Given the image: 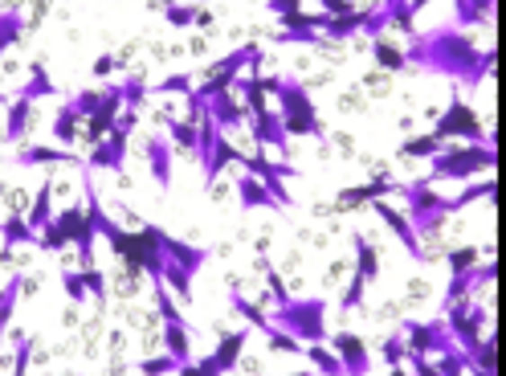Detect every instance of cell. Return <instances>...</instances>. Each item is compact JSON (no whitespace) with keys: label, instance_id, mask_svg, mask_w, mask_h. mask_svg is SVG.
Instances as JSON below:
<instances>
[{"label":"cell","instance_id":"cell-4","mask_svg":"<svg viewBox=\"0 0 506 376\" xmlns=\"http://www.w3.org/2000/svg\"><path fill=\"white\" fill-rule=\"evenodd\" d=\"M498 148L494 144H449L437 156H429V176L421 184H433V180H470L478 172H494Z\"/></svg>","mask_w":506,"mask_h":376},{"label":"cell","instance_id":"cell-11","mask_svg":"<svg viewBox=\"0 0 506 376\" xmlns=\"http://www.w3.org/2000/svg\"><path fill=\"white\" fill-rule=\"evenodd\" d=\"M372 213L380 217V221L388 225L392 233H396L400 242H404V254H409V258H417V262H429V254H425V242H421L417 233H413V225H409V217H404V209L388 205V201H372Z\"/></svg>","mask_w":506,"mask_h":376},{"label":"cell","instance_id":"cell-40","mask_svg":"<svg viewBox=\"0 0 506 376\" xmlns=\"http://www.w3.org/2000/svg\"><path fill=\"white\" fill-rule=\"evenodd\" d=\"M196 13H200V4H164V21H168L172 29L196 25Z\"/></svg>","mask_w":506,"mask_h":376},{"label":"cell","instance_id":"cell-39","mask_svg":"<svg viewBox=\"0 0 506 376\" xmlns=\"http://www.w3.org/2000/svg\"><path fill=\"white\" fill-rule=\"evenodd\" d=\"M266 348L270 352H282V356H302V344L294 340V336H286V332H278V327H266Z\"/></svg>","mask_w":506,"mask_h":376},{"label":"cell","instance_id":"cell-37","mask_svg":"<svg viewBox=\"0 0 506 376\" xmlns=\"http://www.w3.org/2000/svg\"><path fill=\"white\" fill-rule=\"evenodd\" d=\"M164 139L184 148V152H196V123L192 119H176V123H168V135H164Z\"/></svg>","mask_w":506,"mask_h":376},{"label":"cell","instance_id":"cell-8","mask_svg":"<svg viewBox=\"0 0 506 376\" xmlns=\"http://www.w3.org/2000/svg\"><path fill=\"white\" fill-rule=\"evenodd\" d=\"M396 332H400V340H404V348L421 352V356H433V352L457 348V344H453V336H449V327H445V319H425V323L400 319Z\"/></svg>","mask_w":506,"mask_h":376},{"label":"cell","instance_id":"cell-51","mask_svg":"<svg viewBox=\"0 0 506 376\" xmlns=\"http://www.w3.org/2000/svg\"><path fill=\"white\" fill-rule=\"evenodd\" d=\"M196 29H213V13H209V9L196 13Z\"/></svg>","mask_w":506,"mask_h":376},{"label":"cell","instance_id":"cell-25","mask_svg":"<svg viewBox=\"0 0 506 376\" xmlns=\"http://www.w3.org/2000/svg\"><path fill=\"white\" fill-rule=\"evenodd\" d=\"M351 242H356V274L364 278V282H376V274H380V254H376V246L368 242V233H351Z\"/></svg>","mask_w":506,"mask_h":376},{"label":"cell","instance_id":"cell-32","mask_svg":"<svg viewBox=\"0 0 506 376\" xmlns=\"http://www.w3.org/2000/svg\"><path fill=\"white\" fill-rule=\"evenodd\" d=\"M494 176H486L482 180V184H470V188H462V192H457V197H449V217L453 213H462L466 205H474V201H494Z\"/></svg>","mask_w":506,"mask_h":376},{"label":"cell","instance_id":"cell-30","mask_svg":"<svg viewBox=\"0 0 506 376\" xmlns=\"http://www.w3.org/2000/svg\"><path fill=\"white\" fill-rule=\"evenodd\" d=\"M302 352H306V360H311V372H319V376H343V364H339V356L327 348V344H302Z\"/></svg>","mask_w":506,"mask_h":376},{"label":"cell","instance_id":"cell-41","mask_svg":"<svg viewBox=\"0 0 506 376\" xmlns=\"http://www.w3.org/2000/svg\"><path fill=\"white\" fill-rule=\"evenodd\" d=\"M176 360L164 352V356H143L139 360V376H176Z\"/></svg>","mask_w":506,"mask_h":376},{"label":"cell","instance_id":"cell-23","mask_svg":"<svg viewBox=\"0 0 506 376\" xmlns=\"http://www.w3.org/2000/svg\"><path fill=\"white\" fill-rule=\"evenodd\" d=\"M453 29L462 25H490L494 21V0H453Z\"/></svg>","mask_w":506,"mask_h":376},{"label":"cell","instance_id":"cell-36","mask_svg":"<svg viewBox=\"0 0 506 376\" xmlns=\"http://www.w3.org/2000/svg\"><path fill=\"white\" fill-rule=\"evenodd\" d=\"M119 90H123V107L139 111V103L147 99V78H143V70H135L127 82H119Z\"/></svg>","mask_w":506,"mask_h":376},{"label":"cell","instance_id":"cell-20","mask_svg":"<svg viewBox=\"0 0 506 376\" xmlns=\"http://www.w3.org/2000/svg\"><path fill=\"white\" fill-rule=\"evenodd\" d=\"M54 176L45 172V184H37V197H33V209H29V217H25V225L33 233H41L45 225L54 221Z\"/></svg>","mask_w":506,"mask_h":376},{"label":"cell","instance_id":"cell-16","mask_svg":"<svg viewBox=\"0 0 506 376\" xmlns=\"http://www.w3.org/2000/svg\"><path fill=\"white\" fill-rule=\"evenodd\" d=\"M241 156H245V152H241L237 144H229V135H221V131H217V139H213V152H209L205 160H200V172H205V184H217L225 168H237V164H241Z\"/></svg>","mask_w":506,"mask_h":376},{"label":"cell","instance_id":"cell-34","mask_svg":"<svg viewBox=\"0 0 506 376\" xmlns=\"http://www.w3.org/2000/svg\"><path fill=\"white\" fill-rule=\"evenodd\" d=\"M33 364V336L13 332V376H25Z\"/></svg>","mask_w":506,"mask_h":376},{"label":"cell","instance_id":"cell-28","mask_svg":"<svg viewBox=\"0 0 506 376\" xmlns=\"http://www.w3.org/2000/svg\"><path fill=\"white\" fill-rule=\"evenodd\" d=\"M0 242H4V250H17V246H37V233L25 225V217L9 213L4 221H0Z\"/></svg>","mask_w":506,"mask_h":376},{"label":"cell","instance_id":"cell-15","mask_svg":"<svg viewBox=\"0 0 506 376\" xmlns=\"http://www.w3.org/2000/svg\"><path fill=\"white\" fill-rule=\"evenodd\" d=\"M13 164H21V168H49V164H74V168H82V156L74 152V148L33 144V148H21V152L13 156Z\"/></svg>","mask_w":506,"mask_h":376},{"label":"cell","instance_id":"cell-14","mask_svg":"<svg viewBox=\"0 0 506 376\" xmlns=\"http://www.w3.org/2000/svg\"><path fill=\"white\" fill-rule=\"evenodd\" d=\"M396 197V180L388 176H376L368 184H356V188H343L335 197V209H360V205H372V201H388Z\"/></svg>","mask_w":506,"mask_h":376},{"label":"cell","instance_id":"cell-27","mask_svg":"<svg viewBox=\"0 0 506 376\" xmlns=\"http://www.w3.org/2000/svg\"><path fill=\"white\" fill-rule=\"evenodd\" d=\"M29 123H33V103L13 99L9 103V123H4V139H9V144H21L25 131H29Z\"/></svg>","mask_w":506,"mask_h":376},{"label":"cell","instance_id":"cell-52","mask_svg":"<svg viewBox=\"0 0 506 376\" xmlns=\"http://www.w3.org/2000/svg\"><path fill=\"white\" fill-rule=\"evenodd\" d=\"M425 4H433V0H409V9H413V17H417L421 9H425Z\"/></svg>","mask_w":506,"mask_h":376},{"label":"cell","instance_id":"cell-9","mask_svg":"<svg viewBox=\"0 0 506 376\" xmlns=\"http://www.w3.org/2000/svg\"><path fill=\"white\" fill-rule=\"evenodd\" d=\"M327 348L339 356L343 376H372V352L356 332H327Z\"/></svg>","mask_w":506,"mask_h":376},{"label":"cell","instance_id":"cell-10","mask_svg":"<svg viewBox=\"0 0 506 376\" xmlns=\"http://www.w3.org/2000/svg\"><path fill=\"white\" fill-rule=\"evenodd\" d=\"M155 242H160L164 258L176 262V266H180V270H188L192 278L209 266V258H213V254H209L205 246H192V242H184V237H172V233L164 229V225H160V233H155Z\"/></svg>","mask_w":506,"mask_h":376},{"label":"cell","instance_id":"cell-19","mask_svg":"<svg viewBox=\"0 0 506 376\" xmlns=\"http://www.w3.org/2000/svg\"><path fill=\"white\" fill-rule=\"evenodd\" d=\"M233 188H237V205H241V213H258V209H270V213H278V201L270 197L266 184H262L258 176H249V172H245V176H241Z\"/></svg>","mask_w":506,"mask_h":376},{"label":"cell","instance_id":"cell-42","mask_svg":"<svg viewBox=\"0 0 506 376\" xmlns=\"http://www.w3.org/2000/svg\"><path fill=\"white\" fill-rule=\"evenodd\" d=\"M62 291H66V299H70L74 307L86 303V287H82V270H74V266H66V270H62Z\"/></svg>","mask_w":506,"mask_h":376},{"label":"cell","instance_id":"cell-54","mask_svg":"<svg viewBox=\"0 0 506 376\" xmlns=\"http://www.w3.org/2000/svg\"><path fill=\"white\" fill-rule=\"evenodd\" d=\"M298 376H319V372H298Z\"/></svg>","mask_w":506,"mask_h":376},{"label":"cell","instance_id":"cell-33","mask_svg":"<svg viewBox=\"0 0 506 376\" xmlns=\"http://www.w3.org/2000/svg\"><path fill=\"white\" fill-rule=\"evenodd\" d=\"M78 115L70 111V103H62V111L54 115V139H58V148H74L78 144Z\"/></svg>","mask_w":506,"mask_h":376},{"label":"cell","instance_id":"cell-49","mask_svg":"<svg viewBox=\"0 0 506 376\" xmlns=\"http://www.w3.org/2000/svg\"><path fill=\"white\" fill-rule=\"evenodd\" d=\"M123 66V58H115V54H98V62H94V74L98 78H111V74Z\"/></svg>","mask_w":506,"mask_h":376},{"label":"cell","instance_id":"cell-18","mask_svg":"<svg viewBox=\"0 0 506 376\" xmlns=\"http://www.w3.org/2000/svg\"><path fill=\"white\" fill-rule=\"evenodd\" d=\"M143 152H147V172H151V180L160 188H172V144L164 139V135H151L147 144H143Z\"/></svg>","mask_w":506,"mask_h":376},{"label":"cell","instance_id":"cell-46","mask_svg":"<svg viewBox=\"0 0 506 376\" xmlns=\"http://www.w3.org/2000/svg\"><path fill=\"white\" fill-rule=\"evenodd\" d=\"M66 103H70V111L78 115V123H82V119H90L98 111V90H78V94L66 99Z\"/></svg>","mask_w":506,"mask_h":376},{"label":"cell","instance_id":"cell-22","mask_svg":"<svg viewBox=\"0 0 506 376\" xmlns=\"http://www.w3.org/2000/svg\"><path fill=\"white\" fill-rule=\"evenodd\" d=\"M54 94H58V86H54V78H49V70H45V62L33 58V62H29V82L21 86L17 99L37 103V99H54Z\"/></svg>","mask_w":506,"mask_h":376},{"label":"cell","instance_id":"cell-3","mask_svg":"<svg viewBox=\"0 0 506 376\" xmlns=\"http://www.w3.org/2000/svg\"><path fill=\"white\" fill-rule=\"evenodd\" d=\"M327 307H331V299H323V295H290L266 319H270V327L294 336L298 344H327V332H331Z\"/></svg>","mask_w":506,"mask_h":376},{"label":"cell","instance_id":"cell-1","mask_svg":"<svg viewBox=\"0 0 506 376\" xmlns=\"http://www.w3.org/2000/svg\"><path fill=\"white\" fill-rule=\"evenodd\" d=\"M498 62V49L470 41L466 29H453V25H437L429 33H413L409 45H404V66L409 70H429V74H445L453 78V86L466 90V86H482V82L494 74Z\"/></svg>","mask_w":506,"mask_h":376},{"label":"cell","instance_id":"cell-55","mask_svg":"<svg viewBox=\"0 0 506 376\" xmlns=\"http://www.w3.org/2000/svg\"><path fill=\"white\" fill-rule=\"evenodd\" d=\"M384 4H392V0H384Z\"/></svg>","mask_w":506,"mask_h":376},{"label":"cell","instance_id":"cell-12","mask_svg":"<svg viewBox=\"0 0 506 376\" xmlns=\"http://www.w3.org/2000/svg\"><path fill=\"white\" fill-rule=\"evenodd\" d=\"M249 135H253V144L258 148H274L278 160H290V135L282 131V119H278V111H262V115L249 119Z\"/></svg>","mask_w":506,"mask_h":376},{"label":"cell","instance_id":"cell-5","mask_svg":"<svg viewBox=\"0 0 506 376\" xmlns=\"http://www.w3.org/2000/svg\"><path fill=\"white\" fill-rule=\"evenodd\" d=\"M396 197L404 201V217H409L413 233H417L421 242H425V237H441L445 221H449V197H441L437 188L421 184V180L396 184Z\"/></svg>","mask_w":506,"mask_h":376},{"label":"cell","instance_id":"cell-45","mask_svg":"<svg viewBox=\"0 0 506 376\" xmlns=\"http://www.w3.org/2000/svg\"><path fill=\"white\" fill-rule=\"evenodd\" d=\"M384 29H388V9H384V4H380V9H368V13H364V25H360V33L376 41V37H384Z\"/></svg>","mask_w":506,"mask_h":376},{"label":"cell","instance_id":"cell-35","mask_svg":"<svg viewBox=\"0 0 506 376\" xmlns=\"http://www.w3.org/2000/svg\"><path fill=\"white\" fill-rule=\"evenodd\" d=\"M445 266H449V274H462V270H474L482 262V254L474 250V246H457V250H445L441 254Z\"/></svg>","mask_w":506,"mask_h":376},{"label":"cell","instance_id":"cell-13","mask_svg":"<svg viewBox=\"0 0 506 376\" xmlns=\"http://www.w3.org/2000/svg\"><path fill=\"white\" fill-rule=\"evenodd\" d=\"M245 344H249V327L241 323L237 332H221V340H217V348L205 356V364L209 368H217L221 376H229V372H237V364H241V352H245Z\"/></svg>","mask_w":506,"mask_h":376},{"label":"cell","instance_id":"cell-38","mask_svg":"<svg viewBox=\"0 0 506 376\" xmlns=\"http://www.w3.org/2000/svg\"><path fill=\"white\" fill-rule=\"evenodd\" d=\"M82 287H86V295H94L98 299V307H107L111 303V287H107V274L98 266H90V270H82Z\"/></svg>","mask_w":506,"mask_h":376},{"label":"cell","instance_id":"cell-31","mask_svg":"<svg viewBox=\"0 0 506 376\" xmlns=\"http://www.w3.org/2000/svg\"><path fill=\"white\" fill-rule=\"evenodd\" d=\"M372 62L380 66V70H388V74H404L409 66H404V49H396L392 41H384V37H376L372 41Z\"/></svg>","mask_w":506,"mask_h":376},{"label":"cell","instance_id":"cell-26","mask_svg":"<svg viewBox=\"0 0 506 376\" xmlns=\"http://www.w3.org/2000/svg\"><path fill=\"white\" fill-rule=\"evenodd\" d=\"M21 37H25V13H21V4L0 9V54H9Z\"/></svg>","mask_w":506,"mask_h":376},{"label":"cell","instance_id":"cell-44","mask_svg":"<svg viewBox=\"0 0 506 376\" xmlns=\"http://www.w3.org/2000/svg\"><path fill=\"white\" fill-rule=\"evenodd\" d=\"M437 372L441 376H466V360H462V348H449V352H437Z\"/></svg>","mask_w":506,"mask_h":376},{"label":"cell","instance_id":"cell-48","mask_svg":"<svg viewBox=\"0 0 506 376\" xmlns=\"http://www.w3.org/2000/svg\"><path fill=\"white\" fill-rule=\"evenodd\" d=\"M290 299V291H286V282H282V274L278 270H266V303H286Z\"/></svg>","mask_w":506,"mask_h":376},{"label":"cell","instance_id":"cell-6","mask_svg":"<svg viewBox=\"0 0 506 376\" xmlns=\"http://www.w3.org/2000/svg\"><path fill=\"white\" fill-rule=\"evenodd\" d=\"M433 135L437 139H445V144H449V139H462V144H494V131L482 127L478 111L462 99V90L457 86H453V94H449V107L437 115Z\"/></svg>","mask_w":506,"mask_h":376},{"label":"cell","instance_id":"cell-24","mask_svg":"<svg viewBox=\"0 0 506 376\" xmlns=\"http://www.w3.org/2000/svg\"><path fill=\"white\" fill-rule=\"evenodd\" d=\"M21 291H25V274H13L0 287V340H9V332H13V311L21 303Z\"/></svg>","mask_w":506,"mask_h":376},{"label":"cell","instance_id":"cell-43","mask_svg":"<svg viewBox=\"0 0 506 376\" xmlns=\"http://www.w3.org/2000/svg\"><path fill=\"white\" fill-rule=\"evenodd\" d=\"M192 86H196L192 74H172V78H164L160 86H147V94H188Z\"/></svg>","mask_w":506,"mask_h":376},{"label":"cell","instance_id":"cell-17","mask_svg":"<svg viewBox=\"0 0 506 376\" xmlns=\"http://www.w3.org/2000/svg\"><path fill=\"white\" fill-rule=\"evenodd\" d=\"M205 115L217 123V131H233V127L249 123V111L241 107V99L233 94V90H225V94L209 99V103H205Z\"/></svg>","mask_w":506,"mask_h":376},{"label":"cell","instance_id":"cell-47","mask_svg":"<svg viewBox=\"0 0 506 376\" xmlns=\"http://www.w3.org/2000/svg\"><path fill=\"white\" fill-rule=\"evenodd\" d=\"M404 352H409V348H404V340H400V332H392L388 340H384L380 356H384V364H388V368H400V364H404Z\"/></svg>","mask_w":506,"mask_h":376},{"label":"cell","instance_id":"cell-7","mask_svg":"<svg viewBox=\"0 0 506 376\" xmlns=\"http://www.w3.org/2000/svg\"><path fill=\"white\" fill-rule=\"evenodd\" d=\"M135 123H139V111H123V115H115V127L107 131V139H98L94 152H90L82 164H86L90 172H115V176H123L127 144H131Z\"/></svg>","mask_w":506,"mask_h":376},{"label":"cell","instance_id":"cell-50","mask_svg":"<svg viewBox=\"0 0 506 376\" xmlns=\"http://www.w3.org/2000/svg\"><path fill=\"white\" fill-rule=\"evenodd\" d=\"M266 9L274 13L278 21H282V17H290V13H298V9H302V0H266Z\"/></svg>","mask_w":506,"mask_h":376},{"label":"cell","instance_id":"cell-29","mask_svg":"<svg viewBox=\"0 0 506 376\" xmlns=\"http://www.w3.org/2000/svg\"><path fill=\"white\" fill-rule=\"evenodd\" d=\"M441 148H445V139H437L433 131L413 135V139H404V144L396 148V160H429V156H437Z\"/></svg>","mask_w":506,"mask_h":376},{"label":"cell","instance_id":"cell-2","mask_svg":"<svg viewBox=\"0 0 506 376\" xmlns=\"http://www.w3.org/2000/svg\"><path fill=\"white\" fill-rule=\"evenodd\" d=\"M258 86L266 90V99L278 103V119H282V131L290 135H311V139H327V123L315 111L311 90L302 86L298 78H286V74H258Z\"/></svg>","mask_w":506,"mask_h":376},{"label":"cell","instance_id":"cell-21","mask_svg":"<svg viewBox=\"0 0 506 376\" xmlns=\"http://www.w3.org/2000/svg\"><path fill=\"white\" fill-rule=\"evenodd\" d=\"M229 303H233V311H237L241 319H245L249 332H266V327H270L266 311H262V307L253 303V299L241 295V282H237V278H229Z\"/></svg>","mask_w":506,"mask_h":376},{"label":"cell","instance_id":"cell-53","mask_svg":"<svg viewBox=\"0 0 506 376\" xmlns=\"http://www.w3.org/2000/svg\"><path fill=\"white\" fill-rule=\"evenodd\" d=\"M392 376H413V372H404V364H400V368H392Z\"/></svg>","mask_w":506,"mask_h":376}]
</instances>
